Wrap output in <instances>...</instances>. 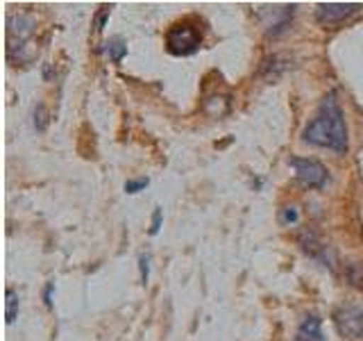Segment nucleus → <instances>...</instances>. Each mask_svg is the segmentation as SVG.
Returning <instances> with one entry per match:
<instances>
[{
    "label": "nucleus",
    "mask_w": 363,
    "mask_h": 341,
    "mask_svg": "<svg viewBox=\"0 0 363 341\" xmlns=\"http://www.w3.org/2000/svg\"><path fill=\"white\" fill-rule=\"evenodd\" d=\"M302 141L315 148H327V151H334V153L347 151L345 114L340 109L334 91H329L325 100L320 102V107L315 109L313 119L304 125Z\"/></svg>",
    "instance_id": "obj_1"
},
{
    "label": "nucleus",
    "mask_w": 363,
    "mask_h": 341,
    "mask_svg": "<svg viewBox=\"0 0 363 341\" xmlns=\"http://www.w3.org/2000/svg\"><path fill=\"white\" fill-rule=\"evenodd\" d=\"M204 41L202 21L196 16H184L175 21L173 26H168L164 34V45L173 57H191L193 53L200 50Z\"/></svg>",
    "instance_id": "obj_2"
},
{
    "label": "nucleus",
    "mask_w": 363,
    "mask_h": 341,
    "mask_svg": "<svg viewBox=\"0 0 363 341\" xmlns=\"http://www.w3.org/2000/svg\"><path fill=\"white\" fill-rule=\"evenodd\" d=\"M289 166L295 170V178L306 189H325L329 180V170L323 162L311 157H289Z\"/></svg>",
    "instance_id": "obj_3"
},
{
    "label": "nucleus",
    "mask_w": 363,
    "mask_h": 341,
    "mask_svg": "<svg viewBox=\"0 0 363 341\" xmlns=\"http://www.w3.org/2000/svg\"><path fill=\"white\" fill-rule=\"evenodd\" d=\"M334 325L338 335L347 339H363V307L343 305L334 312Z\"/></svg>",
    "instance_id": "obj_4"
},
{
    "label": "nucleus",
    "mask_w": 363,
    "mask_h": 341,
    "mask_svg": "<svg viewBox=\"0 0 363 341\" xmlns=\"http://www.w3.org/2000/svg\"><path fill=\"white\" fill-rule=\"evenodd\" d=\"M363 9L359 3H320L315 5V21L323 26H338L352 16H357Z\"/></svg>",
    "instance_id": "obj_5"
},
{
    "label": "nucleus",
    "mask_w": 363,
    "mask_h": 341,
    "mask_svg": "<svg viewBox=\"0 0 363 341\" xmlns=\"http://www.w3.org/2000/svg\"><path fill=\"white\" fill-rule=\"evenodd\" d=\"M293 341H327L323 335V321L320 316L309 314L302 318V323L295 330V337Z\"/></svg>",
    "instance_id": "obj_6"
},
{
    "label": "nucleus",
    "mask_w": 363,
    "mask_h": 341,
    "mask_svg": "<svg viewBox=\"0 0 363 341\" xmlns=\"http://www.w3.org/2000/svg\"><path fill=\"white\" fill-rule=\"evenodd\" d=\"M343 276L350 287H354L357 291H363V261H350L343 271Z\"/></svg>",
    "instance_id": "obj_7"
},
{
    "label": "nucleus",
    "mask_w": 363,
    "mask_h": 341,
    "mask_svg": "<svg viewBox=\"0 0 363 341\" xmlns=\"http://www.w3.org/2000/svg\"><path fill=\"white\" fill-rule=\"evenodd\" d=\"M107 55H109V60H111L113 64H121V62H123V57L128 55V43H125L121 37L109 39V43H107Z\"/></svg>",
    "instance_id": "obj_8"
},
{
    "label": "nucleus",
    "mask_w": 363,
    "mask_h": 341,
    "mask_svg": "<svg viewBox=\"0 0 363 341\" xmlns=\"http://www.w3.org/2000/svg\"><path fill=\"white\" fill-rule=\"evenodd\" d=\"M18 314V298H16V291L7 287V310H5V316H7V323H14V318Z\"/></svg>",
    "instance_id": "obj_9"
},
{
    "label": "nucleus",
    "mask_w": 363,
    "mask_h": 341,
    "mask_svg": "<svg viewBox=\"0 0 363 341\" xmlns=\"http://www.w3.org/2000/svg\"><path fill=\"white\" fill-rule=\"evenodd\" d=\"M300 221V212H298V207H284V210H279V223L281 225H295Z\"/></svg>",
    "instance_id": "obj_10"
},
{
    "label": "nucleus",
    "mask_w": 363,
    "mask_h": 341,
    "mask_svg": "<svg viewBox=\"0 0 363 341\" xmlns=\"http://www.w3.org/2000/svg\"><path fill=\"white\" fill-rule=\"evenodd\" d=\"M37 109H39V114L34 112V128H37L39 132H43L45 130V125H48V112H45V107L41 105H37Z\"/></svg>",
    "instance_id": "obj_11"
},
{
    "label": "nucleus",
    "mask_w": 363,
    "mask_h": 341,
    "mask_svg": "<svg viewBox=\"0 0 363 341\" xmlns=\"http://www.w3.org/2000/svg\"><path fill=\"white\" fill-rule=\"evenodd\" d=\"M109 14H111V7H100V11L96 14V23H94V28H96V32H102L105 30V23H107V18H109Z\"/></svg>",
    "instance_id": "obj_12"
},
{
    "label": "nucleus",
    "mask_w": 363,
    "mask_h": 341,
    "mask_svg": "<svg viewBox=\"0 0 363 341\" xmlns=\"http://www.w3.org/2000/svg\"><path fill=\"white\" fill-rule=\"evenodd\" d=\"M147 187V178H139V180H128L125 182V191L128 193H139Z\"/></svg>",
    "instance_id": "obj_13"
},
{
    "label": "nucleus",
    "mask_w": 363,
    "mask_h": 341,
    "mask_svg": "<svg viewBox=\"0 0 363 341\" xmlns=\"http://www.w3.org/2000/svg\"><path fill=\"white\" fill-rule=\"evenodd\" d=\"M159 227H162V207H155V214H152V225H150V234H152V237L159 232Z\"/></svg>",
    "instance_id": "obj_14"
},
{
    "label": "nucleus",
    "mask_w": 363,
    "mask_h": 341,
    "mask_svg": "<svg viewBox=\"0 0 363 341\" xmlns=\"http://www.w3.org/2000/svg\"><path fill=\"white\" fill-rule=\"evenodd\" d=\"M147 261H150V259H147V255H141L139 257V264H141V282L143 284H147V278H150V266H147Z\"/></svg>",
    "instance_id": "obj_15"
}]
</instances>
